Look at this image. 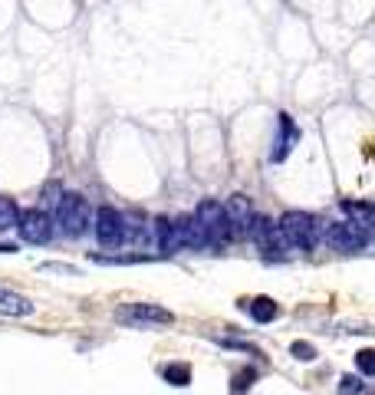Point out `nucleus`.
<instances>
[{
  "label": "nucleus",
  "mask_w": 375,
  "mask_h": 395,
  "mask_svg": "<svg viewBox=\"0 0 375 395\" xmlns=\"http://www.w3.org/2000/svg\"><path fill=\"white\" fill-rule=\"evenodd\" d=\"M195 217L205 224L207 237H211V247L230 244L234 241V234H237V224L230 221L227 207H224L221 201H214V198H207V201H201V205L195 207Z\"/></svg>",
  "instance_id": "obj_1"
},
{
  "label": "nucleus",
  "mask_w": 375,
  "mask_h": 395,
  "mask_svg": "<svg viewBox=\"0 0 375 395\" xmlns=\"http://www.w3.org/2000/svg\"><path fill=\"white\" fill-rule=\"evenodd\" d=\"M280 227L287 231L293 247H299V250H313L316 241H319L326 231V224L316 215H309V211H283Z\"/></svg>",
  "instance_id": "obj_2"
},
{
  "label": "nucleus",
  "mask_w": 375,
  "mask_h": 395,
  "mask_svg": "<svg viewBox=\"0 0 375 395\" xmlns=\"http://www.w3.org/2000/svg\"><path fill=\"white\" fill-rule=\"evenodd\" d=\"M56 224H60V231L66 237H83L89 231V224H93V207L86 201L79 191H66L63 198V205L56 207Z\"/></svg>",
  "instance_id": "obj_3"
},
{
  "label": "nucleus",
  "mask_w": 375,
  "mask_h": 395,
  "mask_svg": "<svg viewBox=\"0 0 375 395\" xmlns=\"http://www.w3.org/2000/svg\"><path fill=\"white\" fill-rule=\"evenodd\" d=\"M115 319L125 327H171L175 313L158 307V303H125V307L115 309Z\"/></svg>",
  "instance_id": "obj_4"
},
{
  "label": "nucleus",
  "mask_w": 375,
  "mask_h": 395,
  "mask_svg": "<svg viewBox=\"0 0 375 395\" xmlns=\"http://www.w3.org/2000/svg\"><path fill=\"white\" fill-rule=\"evenodd\" d=\"M323 237L336 250H362L369 244V227L356 221H342V224H329L323 231Z\"/></svg>",
  "instance_id": "obj_5"
},
{
  "label": "nucleus",
  "mask_w": 375,
  "mask_h": 395,
  "mask_svg": "<svg viewBox=\"0 0 375 395\" xmlns=\"http://www.w3.org/2000/svg\"><path fill=\"white\" fill-rule=\"evenodd\" d=\"M17 231L26 244H46L53 237V221L43 207H26V211H20Z\"/></svg>",
  "instance_id": "obj_6"
},
{
  "label": "nucleus",
  "mask_w": 375,
  "mask_h": 395,
  "mask_svg": "<svg viewBox=\"0 0 375 395\" xmlns=\"http://www.w3.org/2000/svg\"><path fill=\"white\" fill-rule=\"evenodd\" d=\"M96 237L103 247H122L125 244V224H122V215L115 207H99L96 211Z\"/></svg>",
  "instance_id": "obj_7"
},
{
  "label": "nucleus",
  "mask_w": 375,
  "mask_h": 395,
  "mask_svg": "<svg viewBox=\"0 0 375 395\" xmlns=\"http://www.w3.org/2000/svg\"><path fill=\"white\" fill-rule=\"evenodd\" d=\"M299 142V129L293 125V119L287 116V112H280L277 116V138H273V152H270V162L280 165L287 155L293 152V145Z\"/></svg>",
  "instance_id": "obj_8"
},
{
  "label": "nucleus",
  "mask_w": 375,
  "mask_h": 395,
  "mask_svg": "<svg viewBox=\"0 0 375 395\" xmlns=\"http://www.w3.org/2000/svg\"><path fill=\"white\" fill-rule=\"evenodd\" d=\"M152 227H155V234H158V247H162L165 254H178V250L185 247V234H181V221H178V217H175V221L158 217Z\"/></svg>",
  "instance_id": "obj_9"
},
{
  "label": "nucleus",
  "mask_w": 375,
  "mask_h": 395,
  "mask_svg": "<svg viewBox=\"0 0 375 395\" xmlns=\"http://www.w3.org/2000/svg\"><path fill=\"white\" fill-rule=\"evenodd\" d=\"M240 307H244V313H247L254 323H273V319L280 317V303L273 300V297H250V300H240Z\"/></svg>",
  "instance_id": "obj_10"
},
{
  "label": "nucleus",
  "mask_w": 375,
  "mask_h": 395,
  "mask_svg": "<svg viewBox=\"0 0 375 395\" xmlns=\"http://www.w3.org/2000/svg\"><path fill=\"white\" fill-rule=\"evenodd\" d=\"M178 221H181V234H185V247H195V250L211 247V237H207L205 224L197 221L195 215H191V217H178Z\"/></svg>",
  "instance_id": "obj_11"
},
{
  "label": "nucleus",
  "mask_w": 375,
  "mask_h": 395,
  "mask_svg": "<svg viewBox=\"0 0 375 395\" xmlns=\"http://www.w3.org/2000/svg\"><path fill=\"white\" fill-rule=\"evenodd\" d=\"M224 207H227L230 221L237 224V227H250V221H254V205H250L247 195H230Z\"/></svg>",
  "instance_id": "obj_12"
},
{
  "label": "nucleus",
  "mask_w": 375,
  "mask_h": 395,
  "mask_svg": "<svg viewBox=\"0 0 375 395\" xmlns=\"http://www.w3.org/2000/svg\"><path fill=\"white\" fill-rule=\"evenodd\" d=\"M0 313H4V317H30V313H34V303L14 290H0Z\"/></svg>",
  "instance_id": "obj_13"
},
{
  "label": "nucleus",
  "mask_w": 375,
  "mask_h": 395,
  "mask_svg": "<svg viewBox=\"0 0 375 395\" xmlns=\"http://www.w3.org/2000/svg\"><path fill=\"white\" fill-rule=\"evenodd\" d=\"M63 198H66V191H63L60 181H46V185L40 188V205H36V207H43L46 215H50V211L56 215V207L63 205Z\"/></svg>",
  "instance_id": "obj_14"
},
{
  "label": "nucleus",
  "mask_w": 375,
  "mask_h": 395,
  "mask_svg": "<svg viewBox=\"0 0 375 395\" xmlns=\"http://www.w3.org/2000/svg\"><path fill=\"white\" fill-rule=\"evenodd\" d=\"M162 379L168 382V386H191V366H185V362H168V366H162Z\"/></svg>",
  "instance_id": "obj_15"
},
{
  "label": "nucleus",
  "mask_w": 375,
  "mask_h": 395,
  "mask_svg": "<svg viewBox=\"0 0 375 395\" xmlns=\"http://www.w3.org/2000/svg\"><path fill=\"white\" fill-rule=\"evenodd\" d=\"M342 211L349 215V221H356V224H366V227H372L375 207L369 205V201H342Z\"/></svg>",
  "instance_id": "obj_16"
},
{
  "label": "nucleus",
  "mask_w": 375,
  "mask_h": 395,
  "mask_svg": "<svg viewBox=\"0 0 375 395\" xmlns=\"http://www.w3.org/2000/svg\"><path fill=\"white\" fill-rule=\"evenodd\" d=\"M20 221V207L14 198H0V231H10V227H17Z\"/></svg>",
  "instance_id": "obj_17"
},
{
  "label": "nucleus",
  "mask_w": 375,
  "mask_h": 395,
  "mask_svg": "<svg viewBox=\"0 0 375 395\" xmlns=\"http://www.w3.org/2000/svg\"><path fill=\"white\" fill-rule=\"evenodd\" d=\"M356 366H359V376H375V349H359Z\"/></svg>",
  "instance_id": "obj_18"
},
{
  "label": "nucleus",
  "mask_w": 375,
  "mask_h": 395,
  "mask_svg": "<svg viewBox=\"0 0 375 395\" xmlns=\"http://www.w3.org/2000/svg\"><path fill=\"white\" fill-rule=\"evenodd\" d=\"M254 382H257V372L254 369H240L237 376H234V389H230V392H234V395H244L250 386H254Z\"/></svg>",
  "instance_id": "obj_19"
},
{
  "label": "nucleus",
  "mask_w": 375,
  "mask_h": 395,
  "mask_svg": "<svg viewBox=\"0 0 375 395\" xmlns=\"http://www.w3.org/2000/svg\"><path fill=\"white\" fill-rule=\"evenodd\" d=\"M290 352H293V359H299V362H313L316 359V346L303 343V339H297V343L290 346Z\"/></svg>",
  "instance_id": "obj_20"
},
{
  "label": "nucleus",
  "mask_w": 375,
  "mask_h": 395,
  "mask_svg": "<svg viewBox=\"0 0 375 395\" xmlns=\"http://www.w3.org/2000/svg\"><path fill=\"white\" fill-rule=\"evenodd\" d=\"M362 392V382H359V376H342L339 379V395H359Z\"/></svg>",
  "instance_id": "obj_21"
}]
</instances>
